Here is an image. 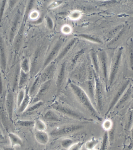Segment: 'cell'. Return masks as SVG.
Instances as JSON below:
<instances>
[{"instance_id":"16","label":"cell","mask_w":133,"mask_h":150,"mask_svg":"<svg viewBox=\"0 0 133 150\" xmlns=\"http://www.w3.org/2000/svg\"><path fill=\"white\" fill-rule=\"evenodd\" d=\"M20 13L18 12L16 14L15 18L14 19V22H13L12 26L11 28L10 35H9V41L11 42L14 39V35H15V32L16 29L18 22L20 18Z\"/></svg>"},{"instance_id":"19","label":"cell","mask_w":133,"mask_h":150,"mask_svg":"<svg viewBox=\"0 0 133 150\" xmlns=\"http://www.w3.org/2000/svg\"><path fill=\"white\" fill-rule=\"evenodd\" d=\"M44 104V101L40 100L33 103V104L30 106L28 107L27 109L24 112L29 113L33 112L35 111V110H38Z\"/></svg>"},{"instance_id":"27","label":"cell","mask_w":133,"mask_h":150,"mask_svg":"<svg viewBox=\"0 0 133 150\" xmlns=\"http://www.w3.org/2000/svg\"><path fill=\"white\" fill-rule=\"evenodd\" d=\"M21 71L26 73H28L29 71V65L28 59H24L21 65Z\"/></svg>"},{"instance_id":"25","label":"cell","mask_w":133,"mask_h":150,"mask_svg":"<svg viewBox=\"0 0 133 150\" xmlns=\"http://www.w3.org/2000/svg\"><path fill=\"white\" fill-rule=\"evenodd\" d=\"M113 123L112 121L109 119H106L103 122L102 127L105 132H110L112 129Z\"/></svg>"},{"instance_id":"9","label":"cell","mask_w":133,"mask_h":150,"mask_svg":"<svg viewBox=\"0 0 133 150\" xmlns=\"http://www.w3.org/2000/svg\"><path fill=\"white\" fill-rule=\"evenodd\" d=\"M132 95V87L130 86L128 87L127 88L125 92L123 93V95L121 97L119 100L117 102L115 108L118 109L122 105H123L126 102H127L129 99L131 98Z\"/></svg>"},{"instance_id":"2","label":"cell","mask_w":133,"mask_h":150,"mask_svg":"<svg viewBox=\"0 0 133 150\" xmlns=\"http://www.w3.org/2000/svg\"><path fill=\"white\" fill-rule=\"evenodd\" d=\"M53 110L57 111L74 120L85 122H91L93 121V119L89 118L84 114L65 105L63 103L56 102L51 105Z\"/></svg>"},{"instance_id":"35","label":"cell","mask_w":133,"mask_h":150,"mask_svg":"<svg viewBox=\"0 0 133 150\" xmlns=\"http://www.w3.org/2000/svg\"><path fill=\"white\" fill-rule=\"evenodd\" d=\"M123 150H131V148L130 147H128L124 148Z\"/></svg>"},{"instance_id":"20","label":"cell","mask_w":133,"mask_h":150,"mask_svg":"<svg viewBox=\"0 0 133 150\" xmlns=\"http://www.w3.org/2000/svg\"><path fill=\"white\" fill-rule=\"evenodd\" d=\"M26 89L22 88L20 89L17 94L16 98V106L17 108H19L21 102H22L26 95Z\"/></svg>"},{"instance_id":"6","label":"cell","mask_w":133,"mask_h":150,"mask_svg":"<svg viewBox=\"0 0 133 150\" xmlns=\"http://www.w3.org/2000/svg\"><path fill=\"white\" fill-rule=\"evenodd\" d=\"M5 106L8 117L11 121H12L15 107V98L14 94L11 91L7 93L6 95Z\"/></svg>"},{"instance_id":"31","label":"cell","mask_w":133,"mask_h":150,"mask_svg":"<svg viewBox=\"0 0 133 150\" xmlns=\"http://www.w3.org/2000/svg\"><path fill=\"white\" fill-rule=\"evenodd\" d=\"M2 150H16L15 147L11 146H4L2 148Z\"/></svg>"},{"instance_id":"17","label":"cell","mask_w":133,"mask_h":150,"mask_svg":"<svg viewBox=\"0 0 133 150\" xmlns=\"http://www.w3.org/2000/svg\"><path fill=\"white\" fill-rule=\"evenodd\" d=\"M36 130L45 131L47 129V126L44 120L40 118H37L34 121V127Z\"/></svg>"},{"instance_id":"14","label":"cell","mask_w":133,"mask_h":150,"mask_svg":"<svg viewBox=\"0 0 133 150\" xmlns=\"http://www.w3.org/2000/svg\"><path fill=\"white\" fill-rule=\"evenodd\" d=\"M0 58H1V64L2 68L4 70L5 69L6 65V60L5 53L4 44L3 40L0 36Z\"/></svg>"},{"instance_id":"32","label":"cell","mask_w":133,"mask_h":150,"mask_svg":"<svg viewBox=\"0 0 133 150\" xmlns=\"http://www.w3.org/2000/svg\"><path fill=\"white\" fill-rule=\"evenodd\" d=\"M60 2H55L51 4L49 8H55L58 5L60 4Z\"/></svg>"},{"instance_id":"18","label":"cell","mask_w":133,"mask_h":150,"mask_svg":"<svg viewBox=\"0 0 133 150\" xmlns=\"http://www.w3.org/2000/svg\"><path fill=\"white\" fill-rule=\"evenodd\" d=\"M100 142L99 139L93 137L84 143L85 148L87 150L95 149Z\"/></svg>"},{"instance_id":"5","label":"cell","mask_w":133,"mask_h":150,"mask_svg":"<svg viewBox=\"0 0 133 150\" xmlns=\"http://www.w3.org/2000/svg\"><path fill=\"white\" fill-rule=\"evenodd\" d=\"M128 86H129V83H125L124 85L122 86V87L119 89L118 91L115 94L113 97L112 98L111 102H110L109 107L108 108L105 114V116H106L114 108H115V107L116 105H117V102H118V101L119 100L123 93L125 92Z\"/></svg>"},{"instance_id":"36","label":"cell","mask_w":133,"mask_h":150,"mask_svg":"<svg viewBox=\"0 0 133 150\" xmlns=\"http://www.w3.org/2000/svg\"><path fill=\"white\" fill-rule=\"evenodd\" d=\"M89 150H98L97 149H93Z\"/></svg>"},{"instance_id":"15","label":"cell","mask_w":133,"mask_h":150,"mask_svg":"<svg viewBox=\"0 0 133 150\" xmlns=\"http://www.w3.org/2000/svg\"><path fill=\"white\" fill-rule=\"evenodd\" d=\"M29 79L28 73H26L21 71L20 72V75L18 81V86L19 90L24 88L26 84Z\"/></svg>"},{"instance_id":"3","label":"cell","mask_w":133,"mask_h":150,"mask_svg":"<svg viewBox=\"0 0 133 150\" xmlns=\"http://www.w3.org/2000/svg\"><path fill=\"white\" fill-rule=\"evenodd\" d=\"M84 126L80 124H69L56 127L50 132L49 135L60 137L68 135L83 129Z\"/></svg>"},{"instance_id":"30","label":"cell","mask_w":133,"mask_h":150,"mask_svg":"<svg viewBox=\"0 0 133 150\" xmlns=\"http://www.w3.org/2000/svg\"><path fill=\"white\" fill-rule=\"evenodd\" d=\"M38 13L36 11H33V12L31 13V14L30 17L31 18L33 19V20H34L38 17Z\"/></svg>"},{"instance_id":"1","label":"cell","mask_w":133,"mask_h":150,"mask_svg":"<svg viewBox=\"0 0 133 150\" xmlns=\"http://www.w3.org/2000/svg\"><path fill=\"white\" fill-rule=\"evenodd\" d=\"M70 87L78 101L88 111L91 115L98 121H102V119L101 117L100 113L96 109L88 94L82 88L74 83H70Z\"/></svg>"},{"instance_id":"4","label":"cell","mask_w":133,"mask_h":150,"mask_svg":"<svg viewBox=\"0 0 133 150\" xmlns=\"http://www.w3.org/2000/svg\"><path fill=\"white\" fill-rule=\"evenodd\" d=\"M94 96L96 105L99 111L101 112L102 110L104 103V94L102 88L100 81L97 78L96 79Z\"/></svg>"},{"instance_id":"12","label":"cell","mask_w":133,"mask_h":150,"mask_svg":"<svg viewBox=\"0 0 133 150\" xmlns=\"http://www.w3.org/2000/svg\"><path fill=\"white\" fill-rule=\"evenodd\" d=\"M32 98L29 94V89H26V95L20 107L18 108V111L19 113L24 112L30 104Z\"/></svg>"},{"instance_id":"23","label":"cell","mask_w":133,"mask_h":150,"mask_svg":"<svg viewBox=\"0 0 133 150\" xmlns=\"http://www.w3.org/2000/svg\"><path fill=\"white\" fill-rule=\"evenodd\" d=\"M109 132H105L103 135L100 150H106L107 149L109 141Z\"/></svg>"},{"instance_id":"24","label":"cell","mask_w":133,"mask_h":150,"mask_svg":"<svg viewBox=\"0 0 133 150\" xmlns=\"http://www.w3.org/2000/svg\"><path fill=\"white\" fill-rule=\"evenodd\" d=\"M24 30L23 26L21 25L20 30L17 35L16 40H15V47L16 50H19L20 45L21 41L22 38L23 31Z\"/></svg>"},{"instance_id":"7","label":"cell","mask_w":133,"mask_h":150,"mask_svg":"<svg viewBox=\"0 0 133 150\" xmlns=\"http://www.w3.org/2000/svg\"><path fill=\"white\" fill-rule=\"evenodd\" d=\"M51 84V81L50 80L44 82V83L41 85L38 92L33 98L32 103H34L35 102L41 100V98L44 95H46L49 91Z\"/></svg>"},{"instance_id":"29","label":"cell","mask_w":133,"mask_h":150,"mask_svg":"<svg viewBox=\"0 0 133 150\" xmlns=\"http://www.w3.org/2000/svg\"><path fill=\"white\" fill-rule=\"evenodd\" d=\"M3 82H2V76H1V73L0 72V97L2 96V94H3Z\"/></svg>"},{"instance_id":"10","label":"cell","mask_w":133,"mask_h":150,"mask_svg":"<svg viewBox=\"0 0 133 150\" xmlns=\"http://www.w3.org/2000/svg\"><path fill=\"white\" fill-rule=\"evenodd\" d=\"M43 118L45 121L51 122H57L61 121L60 117L54 110H47L44 114Z\"/></svg>"},{"instance_id":"37","label":"cell","mask_w":133,"mask_h":150,"mask_svg":"<svg viewBox=\"0 0 133 150\" xmlns=\"http://www.w3.org/2000/svg\"><path fill=\"white\" fill-rule=\"evenodd\" d=\"M0 150H1V149H0Z\"/></svg>"},{"instance_id":"22","label":"cell","mask_w":133,"mask_h":150,"mask_svg":"<svg viewBox=\"0 0 133 150\" xmlns=\"http://www.w3.org/2000/svg\"><path fill=\"white\" fill-rule=\"evenodd\" d=\"M18 126L23 127H34V121L31 120H19L16 121Z\"/></svg>"},{"instance_id":"34","label":"cell","mask_w":133,"mask_h":150,"mask_svg":"<svg viewBox=\"0 0 133 150\" xmlns=\"http://www.w3.org/2000/svg\"><path fill=\"white\" fill-rule=\"evenodd\" d=\"M4 139V137L1 132H0V140H3Z\"/></svg>"},{"instance_id":"8","label":"cell","mask_w":133,"mask_h":150,"mask_svg":"<svg viewBox=\"0 0 133 150\" xmlns=\"http://www.w3.org/2000/svg\"><path fill=\"white\" fill-rule=\"evenodd\" d=\"M34 137L37 142L42 145L47 144L49 141V134L45 131H36Z\"/></svg>"},{"instance_id":"28","label":"cell","mask_w":133,"mask_h":150,"mask_svg":"<svg viewBox=\"0 0 133 150\" xmlns=\"http://www.w3.org/2000/svg\"><path fill=\"white\" fill-rule=\"evenodd\" d=\"M6 1H2V4L1 5V9H0V20H1L3 16L5 6L6 4Z\"/></svg>"},{"instance_id":"11","label":"cell","mask_w":133,"mask_h":150,"mask_svg":"<svg viewBox=\"0 0 133 150\" xmlns=\"http://www.w3.org/2000/svg\"><path fill=\"white\" fill-rule=\"evenodd\" d=\"M8 137L12 147H21L23 144V141L20 137L16 133L10 132L8 133Z\"/></svg>"},{"instance_id":"13","label":"cell","mask_w":133,"mask_h":150,"mask_svg":"<svg viewBox=\"0 0 133 150\" xmlns=\"http://www.w3.org/2000/svg\"><path fill=\"white\" fill-rule=\"evenodd\" d=\"M40 77H38L34 81L33 85L29 89V94L31 98H34L39 90L41 85Z\"/></svg>"},{"instance_id":"33","label":"cell","mask_w":133,"mask_h":150,"mask_svg":"<svg viewBox=\"0 0 133 150\" xmlns=\"http://www.w3.org/2000/svg\"><path fill=\"white\" fill-rule=\"evenodd\" d=\"M47 21L49 27L50 28H51L52 26V21H51V19L49 18H48L47 19Z\"/></svg>"},{"instance_id":"21","label":"cell","mask_w":133,"mask_h":150,"mask_svg":"<svg viewBox=\"0 0 133 150\" xmlns=\"http://www.w3.org/2000/svg\"><path fill=\"white\" fill-rule=\"evenodd\" d=\"M75 143L73 139L69 138H65L61 140V145L63 148L67 150Z\"/></svg>"},{"instance_id":"26","label":"cell","mask_w":133,"mask_h":150,"mask_svg":"<svg viewBox=\"0 0 133 150\" xmlns=\"http://www.w3.org/2000/svg\"><path fill=\"white\" fill-rule=\"evenodd\" d=\"M84 143V141L75 142L67 150H81Z\"/></svg>"}]
</instances>
